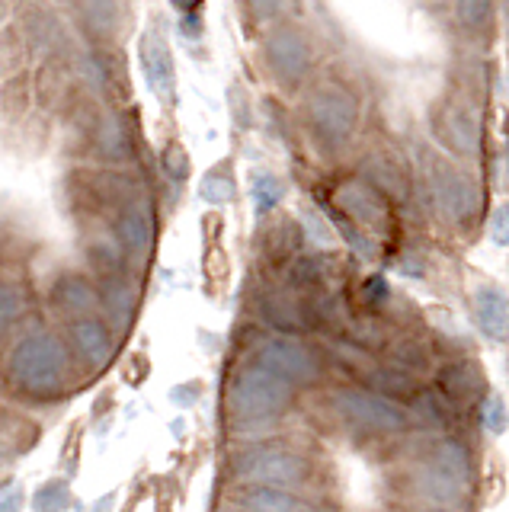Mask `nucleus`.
Wrapping results in <instances>:
<instances>
[{"mask_svg": "<svg viewBox=\"0 0 509 512\" xmlns=\"http://www.w3.org/2000/svg\"><path fill=\"white\" fill-rule=\"evenodd\" d=\"M257 365H263L266 372L279 375L282 381L295 384H311L321 378V362L305 343L295 340H266L257 349Z\"/></svg>", "mask_w": 509, "mask_h": 512, "instance_id": "9d476101", "label": "nucleus"}, {"mask_svg": "<svg viewBox=\"0 0 509 512\" xmlns=\"http://www.w3.org/2000/svg\"><path fill=\"white\" fill-rule=\"evenodd\" d=\"M33 100H36V84L29 71L10 74L0 80V112H4L10 122L23 119L26 112L33 109Z\"/></svg>", "mask_w": 509, "mask_h": 512, "instance_id": "aec40b11", "label": "nucleus"}, {"mask_svg": "<svg viewBox=\"0 0 509 512\" xmlns=\"http://www.w3.org/2000/svg\"><path fill=\"white\" fill-rule=\"evenodd\" d=\"M228 109L237 128H250V96L241 84L228 87Z\"/></svg>", "mask_w": 509, "mask_h": 512, "instance_id": "a19ab883", "label": "nucleus"}, {"mask_svg": "<svg viewBox=\"0 0 509 512\" xmlns=\"http://www.w3.org/2000/svg\"><path fill=\"white\" fill-rule=\"evenodd\" d=\"M439 141L458 157H474L481 151V122L465 103H442L433 112Z\"/></svg>", "mask_w": 509, "mask_h": 512, "instance_id": "f8f14e48", "label": "nucleus"}, {"mask_svg": "<svg viewBox=\"0 0 509 512\" xmlns=\"http://www.w3.org/2000/svg\"><path fill=\"white\" fill-rule=\"evenodd\" d=\"M234 471L257 487H292L305 477V461L273 448H250L234 461Z\"/></svg>", "mask_w": 509, "mask_h": 512, "instance_id": "1a4fd4ad", "label": "nucleus"}, {"mask_svg": "<svg viewBox=\"0 0 509 512\" xmlns=\"http://www.w3.org/2000/svg\"><path fill=\"white\" fill-rule=\"evenodd\" d=\"M170 10L177 13V16H186V13H199L205 10V0H167Z\"/></svg>", "mask_w": 509, "mask_h": 512, "instance_id": "de8ad7c7", "label": "nucleus"}, {"mask_svg": "<svg viewBox=\"0 0 509 512\" xmlns=\"http://www.w3.org/2000/svg\"><path fill=\"white\" fill-rule=\"evenodd\" d=\"M298 244H301V228L289 218L276 221L263 237V247H266L269 256H273V260H289V256L298 250Z\"/></svg>", "mask_w": 509, "mask_h": 512, "instance_id": "2f4dec72", "label": "nucleus"}, {"mask_svg": "<svg viewBox=\"0 0 509 512\" xmlns=\"http://www.w3.org/2000/svg\"><path fill=\"white\" fill-rule=\"evenodd\" d=\"M90 250V260L97 263V266H103V269H109V272H116L119 269V263H122V244L116 240V234H100V237H93V244L87 247Z\"/></svg>", "mask_w": 509, "mask_h": 512, "instance_id": "f704fd0d", "label": "nucleus"}, {"mask_svg": "<svg viewBox=\"0 0 509 512\" xmlns=\"http://www.w3.org/2000/svg\"><path fill=\"white\" fill-rule=\"evenodd\" d=\"M68 503H71V490L65 480H49V484L39 487L33 506L39 512H61V509H68Z\"/></svg>", "mask_w": 509, "mask_h": 512, "instance_id": "e433bc0d", "label": "nucleus"}, {"mask_svg": "<svg viewBox=\"0 0 509 512\" xmlns=\"http://www.w3.org/2000/svg\"><path fill=\"white\" fill-rule=\"evenodd\" d=\"M90 144L97 148V154L106 160V164H132V160L138 157V135H135V125L129 122V116H125L122 109H113L106 112V116L100 119L97 132H93Z\"/></svg>", "mask_w": 509, "mask_h": 512, "instance_id": "ddd939ff", "label": "nucleus"}, {"mask_svg": "<svg viewBox=\"0 0 509 512\" xmlns=\"http://www.w3.org/2000/svg\"><path fill=\"white\" fill-rule=\"evenodd\" d=\"M20 308H23V301H20V292L13 285H0V336H4L10 330L13 320L20 317Z\"/></svg>", "mask_w": 509, "mask_h": 512, "instance_id": "ea45409f", "label": "nucleus"}, {"mask_svg": "<svg viewBox=\"0 0 509 512\" xmlns=\"http://www.w3.org/2000/svg\"><path fill=\"white\" fill-rule=\"evenodd\" d=\"M433 461L439 464V468L449 471L452 477H458L461 484H468V477H471V455H468V448L461 445L458 439H442L433 448Z\"/></svg>", "mask_w": 509, "mask_h": 512, "instance_id": "7c9ffc66", "label": "nucleus"}, {"mask_svg": "<svg viewBox=\"0 0 509 512\" xmlns=\"http://www.w3.org/2000/svg\"><path fill=\"white\" fill-rule=\"evenodd\" d=\"M135 304H138V295L125 279L113 276L103 285V308H106V314H109L113 324H119V317H122V327L129 330L132 317H135Z\"/></svg>", "mask_w": 509, "mask_h": 512, "instance_id": "393cba45", "label": "nucleus"}, {"mask_svg": "<svg viewBox=\"0 0 509 512\" xmlns=\"http://www.w3.org/2000/svg\"><path fill=\"white\" fill-rule=\"evenodd\" d=\"M388 295V285L381 279H369V298H385Z\"/></svg>", "mask_w": 509, "mask_h": 512, "instance_id": "09e8293b", "label": "nucleus"}, {"mask_svg": "<svg viewBox=\"0 0 509 512\" xmlns=\"http://www.w3.org/2000/svg\"><path fill=\"white\" fill-rule=\"evenodd\" d=\"M13 26L29 48V55H58L61 52V16L55 0H17L13 4Z\"/></svg>", "mask_w": 509, "mask_h": 512, "instance_id": "0eeeda50", "label": "nucleus"}, {"mask_svg": "<svg viewBox=\"0 0 509 512\" xmlns=\"http://www.w3.org/2000/svg\"><path fill=\"white\" fill-rule=\"evenodd\" d=\"M77 77L93 96L116 100L119 84H125L122 55H116L113 45H87L81 58H77Z\"/></svg>", "mask_w": 509, "mask_h": 512, "instance_id": "9b49d317", "label": "nucleus"}, {"mask_svg": "<svg viewBox=\"0 0 509 512\" xmlns=\"http://www.w3.org/2000/svg\"><path fill=\"white\" fill-rule=\"evenodd\" d=\"M116 240L122 244L125 253H145L154 240V212L151 202L135 196L132 202H125L116 215Z\"/></svg>", "mask_w": 509, "mask_h": 512, "instance_id": "dca6fc26", "label": "nucleus"}, {"mask_svg": "<svg viewBox=\"0 0 509 512\" xmlns=\"http://www.w3.org/2000/svg\"><path fill=\"white\" fill-rule=\"evenodd\" d=\"M413 487L423 496V500L436 503V506H455L461 496H465V484L458 477H452L445 468H439L436 461H429L420 474L413 477Z\"/></svg>", "mask_w": 509, "mask_h": 512, "instance_id": "a211bd4d", "label": "nucleus"}, {"mask_svg": "<svg viewBox=\"0 0 509 512\" xmlns=\"http://www.w3.org/2000/svg\"><path fill=\"white\" fill-rule=\"evenodd\" d=\"M138 68L145 77V87L161 103H173L177 93V61H173V48L167 36L157 26H148L138 36Z\"/></svg>", "mask_w": 509, "mask_h": 512, "instance_id": "6e6552de", "label": "nucleus"}, {"mask_svg": "<svg viewBox=\"0 0 509 512\" xmlns=\"http://www.w3.org/2000/svg\"><path fill=\"white\" fill-rule=\"evenodd\" d=\"M481 420H484L487 432H493V436H503V432H506V426H509V410H506L500 394H490L484 400V416H481Z\"/></svg>", "mask_w": 509, "mask_h": 512, "instance_id": "58836bf2", "label": "nucleus"}, {"mask_svg": "<svg viewBox=\"0 0 509 512\" xmlns=\"http://www.w3.org/2000/svg\"><path fill=\"white\" fill-rule=\"evenodd\" d=\"M337 205H340V212L349 221H359V224H365V228H381V224L388 221L385 196H381L375 186L362 183V180L343 183L337 189Z\"/></svg>", "mask_w": 509, "mask_h": 512, "instance_id": "2eb2a0df", "label": "nucleus"}, {"mask_svg": "<svg viewBox=\"0 0 509 512\" xmlns=\"http://www.w3.org/2000/svg\"><path fill=\"white\" fill-rule=\"evenodd\" d=\"M161 167H164V173H167L177 186H183V183L189 180V154H186V148H183L180 141H167V144H164Z\"/></svg>", "mask_w": 509, "mask_h": 512, "instance_id": "c9c22d12", "label": "nucleus"}, {"mask_svg": "<svg viewBox=\"0 0 509 512\" xmlns=\"http://www.w3.org/2000/svg\"><path fill=\"white\" fill-rule=\"evenodd\" d=\"M10 378L29 394H55L68 378V349L52 333L23 340L10 356Z\"/></svg>", "mask_w": 509, "mask_h": 512, "instance_id": "7ed1b4c3", "label": "nucleus"}, {"mask_svg": "<svg viewBox=\"0 0 509 512\" xmlns=\"http://www.w3.org/2000/svg\"><path fill=\"white\" fill-rule=\"evenodd\" d=\"M247 4H250V10H253V16H257V20L269 23L279 13L282 0H247Z\"/></svg>", "mask_w": 509, "mask_h": 512, "instance_id": "49530a36", "label": "nucleus"}, {"mask_svg": "<svg viewBox=\"0 0 509 512\" xmlns=\"http://www.w3.org/2000/svg\"><path fill=\"white\" fill-rule=\"evenodd\" d=\"M426 186L439 218L455 224V228L471 224L481 212V189L474 186L471 176L445 164L442 157H426Z\"/></svg>", "mask_w": 509, "mask_h": 512, "instance_id": "39448f33", "label": "nucleus"}, {"mask_svg": "<svg viewBox=\"0 0 509 512\" xmlns=\"http://www.w3.org/2000/svg\"><path fill=\"white\" fill-rule=\"evenodd\" d=\"M365 176H369V186H375L381 196H394V199H404L407 196V180L404 173L397 170V164L385 157H372L365 164Z\"/></svg>", "mask_w": 509, "mask_h": 512, "instance_id": "c85d7f7f", "label": "nucleus"}, {"mask_svg": "<svg viewBox=\"0 0 509 512\" xmlns=\"http://www.w3.org/2000/svg\"><path fill=\"white\" fill-rule=\"evenodd\" d=\"M177 36L183 42H202L205 39V10L177 16Z\"/></svg>", "mask_w": 509, "mask_h": 512, "instance_id": "37998d69", "label": "nucleus"}, {"mask_svg": "<svg viewBox=\"0 0 509 512\" xmlns=\"http://www.w3.org/2000/svg\"><path fill=\"white\" fill-rule=\"evenodd\" d=\"M55 4H74V0H55Z\"/></svg>", "mask_w": 509, "mask_h": 512, "instance_id": "3c124183", "label": "nucleus"}, {"mask_svg": "<svg viewBox=\"0 0 509 512\" xmlns=\"http://www.w3.org/2000/svg\"><path fill=\"white\" fill-rule=\"evenodd\" d=\"M260 58L266 74L276 80L282 90H298L311 74L314 52L308 36L292 23H276L266 29L260 42Z\"/></svg>", "mask_w": 509, "mask_h": 512, "instance_id": "20e7f679", "label": "nucleus"}, {"mask_svg": "<svg viewBox=\"0 0 509 512\" xmlns=\"http://www.w3.org/2000/svg\"><path fill=\"white\" fill-rule=\"evenodd\" d=\"M305 231H308V237L314 240V244H330V228H327V224L321 221V218H317L314 212H308L305 215Z\"/></svg>", "mask_w": 509, "mask_h": 512, "instance_id": "a18cd8bd", "label": "nucleus"}, {"mask_svg": "<svg viewBox=\"0 0 509 512\" xmlns=\"http://www.w3.org/2000/svg\"><path fill=\"white\" fill-rule=\"evenodd\" d=\"M292 394L289 381L253 362L228 384V413L237 423H269L292 404Z\"/></svg>", "mask_w": 509, "mask_h": 512, "instance_id": "f03ea898", "label": "nucleus"}, {"mask_svg": "<svg viewBox=\"0 0 509 512\" xmlns=\"http://www.w3.org/2000/svg\"><path fill=\"white\" fill-rule=\"evenodd\" d=\"M394 368H404V372L413 368V372H420V368H426V352L413 340H404L394 349Z\"/></svg>", "mask_w": 509, "mask_h": 512, "instance_id": "79ce46f5", "label": "nucleus"}, {"mask_svg": "<svg viewBox=\"0 0 509 512\" xmlns=\"http://www.w3.org/2000/svg\"><path fill=\"white\" fill-rule=\"evenodd\" d=\"M71 340H74L77 356L90 365H103L109 356H113V340H109V333L100 320H93V317L77 320L71 327Z\"/></svg>", "mask_w": 509, "mask_h": 512, "instance_id": "6ab92c4d", "label": "nucleus"}, {"mask_svg": "<svg viewBox=\"0 0 509 512\" xmlns=\"http://www.w3.org/2000/svg\"><path fill=\"white\" fill-rule=\"evenodd\" d=\"M452 16L468 36H487L497 23V0H452Z\"/></svg>", "mask_w": 509, "mask_h": 512, "instance_id": "412c9836", "label": "nucleus"}, {"mask_svg": "<svg viewBox=\"0 0 509 512\" xmlns=\"http://www.w3.org/2000/svg\"><path fill=\"white\" fill-rule=\"evenodd\" d=\"M333 410H337V416H343L349 426H359L369 432H401L410 423L407 410L397 404V400H388L372 391H340L333 397Z\"/></svg>", "mask_w": 509, "mask_h": 512, "instance_id": "423d86ee", "label": "nucleus"}, {"mask_svg": "<svg viewBox=\"0 0 509 512\" xmlns=\"http://www.w3.org/2000/svg\"><path fill=\"white\" fill-rule=\"evenodd\" d=\"M490 237H493V244L509 247V202L493 208V215H490Z\"/></svg>", "mask_w": 509, "mask_h": 512, "instance_id": "c03bdc74", "label": "nucleus"}, {"mask_svg": "<svg viewBox=\"0 0 509 512\" xmlns=\"http://www.w3.org/2000/svg\"><path fill=\"white\" fill-rule=\"evenodd\" d=\"M93 301H97V292L84 276H65L55 288V304L61 311H68L71 317H81L90 314Z\"/></svg>", "mask_w": 509, "mask_h": 512, "instance_id": "b1692460", "label": "nucleus"}, {"mask_svg": "<svg viewBox=\"0 0 509 512\" xmlns=\"http://www.w3.org/2000/svg\"><path fill=\"white\" fill-rule=\"evenodd\" d=\"M199 196L209 202V205H228L237 196V183H234L231 160H221V164H215L209 173L202 176Z\"/></svg>", "mask_w": 509, "mask_h": 512, "instance_id": "cd10ccee", "label": "nucleus"}, {"mask_svg": "<svg viewBox=\"0 0 509 512\" xmlns=\"http://www.w3.org/2000/svg\"><path fill=\"white\" fill-rule=\"evenodd\" d=\"M33 58L29 48L20 36V29L10 23L0 26V77H10V74H20L26 71V61Z\"/></svg>", "mask_w": 509, "mask_h": 512, "instance_id": "bb28decb", "label": "nucleus"}, {"mask_svg": "<svg viewBox=\"0 0 509 512\" xmlns=\"http://www.w3.org/2000/svg\"><path fill=\"white\" fill-rule=\"evenodd\" d=\"M244 509L250 512H298L292 493L282 487H253L244 493Z\"/></svg>", "mask_w": 509, "mask_h": 512, "instance_id": "473e14b6", "label": "nucleus"}, {"mask_svg": "<svg viewBox=\"0 0 509 512\" xmlns=\"http://www.w3.org/2000/svg\"><path fill=\"white\" fill-rule=\"evenodd\" d=\"M228 512H250V509H228Z\"/></svg>", "mask_w": 509, "mask_h": 512, "instance_id": "603ef678", "label": "nucleus"}, {"mask_svg": "<svg viewBox=\"0 0 509 512\" xmlns=\"http://www.w3.org/2000/svg\"><path fill=\"white\" fill-rule=\"evenodd\" d=\"M77 29L87 45H113L122 32V0H74Z\"/></svg>", "mask_w": 509, "mask_h": 512, "instance_id": "4468645a", "label": "nucleus"}, {"mask_svg": "<svg viewBox=\"0 0 509 512\" xmlns=\"http://www.w3.org/2000/svg\"><path fill=\"white\" fill-rule=\"evenodd\" d=\"M474 320L493 343L509 340V298L497 285H481L474 292Z\"/></svg>", "mask_w": 509, "mask_h": 512, "instance_id": "f3484780", "label": "nucleus"}, {"mask_svg": "<svg viewBox=\"0 0 509 512\" xmlns=\"http://www.w3.org/2000/svg\"><path fill=\"white\" fill-rule=\"evenodd\" d=\"M301 311H305V308H298L292 298H282V295H269L260 304V317L266 320L269 327H276L282 333H295V330L308 327V317Z\"/></svg>", "mask_w": 509, "mask_h": 512, "instance_id": "5701e85b", "label": "nucleus"}, {"mask_svg": "<svg viewBox=\"0 0 509 512\" xmlns=\"http://www.w3.org/2000/svg\"><path fill=\"white\" fill-rule=\"evenodd\" d=\"M369 388L372 394H381V397H413L417 394V378H413L410 372H404V368H394V365H381L375 368V372L369 375Z\"/></svg>", "mask_w": 509, "mask_h": 512, "instance_id": "a878e982", "label": "nucleus"}, {"mask_svg": "<svg viewBox=\"0 0 509 512\" xmlns=\"http://www.w3.org/2000/svg\"><path fill=\"white\" fill-rule=\"evenodd\" d=\"M407 416H413V420L429 426V429H445L452 423L449 397H445L442 391H417L413 394V407L407 410Z\"/></svg>", "mask_w": 509, "mask_h": 512, "instance_id": "4be33fe9", "label": "nucleus"}, {"mask_svg": "<svg viewBox=\"0 0 509 512\" xmlns=\"http://www.w3.org/2000/svg\"><path fill=\"white\" fill-rule=\"evenodd\" d=\"M289 282L298 288H314L321 282V263H317L314 256H298L289 266Z\"/></svg>", "mask_w": 509, "mask_h": 512, "instance_id": "4c0bfd02", "label": "nucleus"}, {"mask_svg": "<svg viewBox=\"0 0 509 512\" xmlns=\"http://www.w3.org/2000/svg\"><path fill=\"white\" fill-rule=\"evenodd\" d=\"M0 512H20V496H7V500L0 503Z\"/></svg>", "mask_w": 509, "mask_h": 512, "instance_id": "8fccbe9b", "label": "nucleus"}, {"mask_svg": "<svg viewBox=\"0 0 509 512\" xmlns=\"http://www.w3.org/2000/svg\"><path fill=\"white\" fill-rule=\"evenodd\" d=\"M282 196H285V186L276 173H269V170L250 173V199H253V208H257V215L273 212V208L282 202Z\"/></svg>", "mask_w": 509, "mask_h": 512, "instance_id": "c756f323", "label": "nucleus"}, {"mask_svg": "<svg viewBox=\"0 0 509 512\" xmlns=\"http://www.w3.org/2000/svg\"><path fill=\"white\" fill-rule=\"evenodd\" d=\"M305 122L311 128L314 141L321 144L327 154L343 151L356 135L359 125V100L340 80H324V84L311 87L305 100Z\"/></svg>", "mask_w": 509, "mask_h": 512, "instance_id": "f257e3e1", "label": "nucleus"}, {"mask_svg": "<svg viewBox=\"0 0 509 512\" xmlns=\"http://www.w3.org/2000/svg\"><path fill=\"white\" fill-rule=\"evenodd\" d=\"M439 384L445 397H468L477 388V372L468 362H452L439 372Z\"/></svg>", "mask_w": 509, "mask_h": 512, "instance_id": "72a5a7b5", "label": "nucleus"}]
</instances>
